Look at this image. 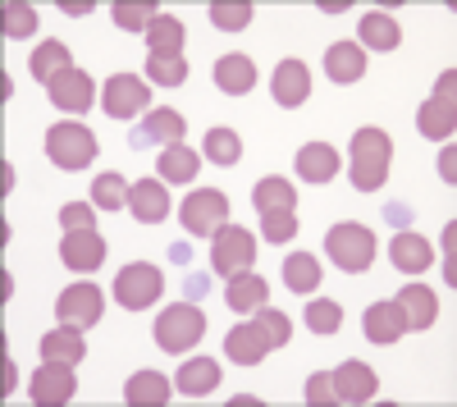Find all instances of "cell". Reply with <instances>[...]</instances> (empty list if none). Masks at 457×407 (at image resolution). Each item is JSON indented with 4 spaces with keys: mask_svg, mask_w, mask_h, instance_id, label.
Segmentation results:
<instances>
[{
    "mask_svg": "<svg viewBox=\"0 0 457 407\" xmlns=\"http://www.w3.org/2000/svg\"><path fill=\"white\" fill-rule=\"evenodd\" d=\"M161 179L165 183H193L197 179V170H202V156L193 152V146H183V142H174V146H165L161 152Z\"/></svg>",
    "mask_w": 457,
    "mask_h": 407,
    "instance_id": "f1b7e54d",
    "label": "cell"
},
{
    "mask_svg": "<svg viewBox=\"0 0 457 407\" xmlns=\"http://www.w3.org/2000/svg\"><path fill=\"white\" fill-rule=\"evenodd\" d=\"M407 335V316L398 303H370L366 307V339L370 344H398Z\"/></svg>",
    "mask_w": 457,
    "mask_h": 407,
    "instance_id": "e0dca14e",
    "label": "cell"
},
{
    "mask_svg": "<svg viewBox=\"0 0 457 407\" xmlns=\"http://www.w3.org/2000/svg\"><path fill=\"white\" fill-rule=\"evenodd\" d=\"M183 133H187V124H183V115L179 110H146V120H142V129H137V146H146V142H165V146H174V142H183Z\"/></svg>",
    "mask_w": 457,
    "mask_h": 407,
    "instance_id": "d6986e66",
    "label": "cell"
},
{
    "mask_svg": "<svg viewBox=\"0 0 457 407\" xmlns=\"http://www.w3.org/2000/svg\"><path fill=\"white\" fill-rule=\"evenodd\" d=\"M394 303L403 307L407 329H430V325H435V316H439V298H435V293H430L426 284H407Z\"/></svg>",
    "mask_w": 457,
    "mask_h": 407,
    "instance_id": "7402d4cb",
    "label": "cell"
},
{
    "mask_svg": "<svg viewBox=\"0 0 457 407\" xmlns=\"http://www.w3.org/2000/svg\"><path fill=\"white\" fill-rule=\"evenodd\" d=\"M146 101H151V92H146V83L137 79V73H114V79L105 83V92H101V110H105L110 120L142 115Z\"/></svg>",
    "mask_w": 457,
    "mask_h": 407,
    "instance_id": "9c48e42d",
    "label": "cell"
},
{
    "mask_svg": "<svg viewBox=\"0 0 457 407\" xmlns=\"http://www.w3.org/2000/svg\"><path fill=\"white\" fill-rule=\"evenodd\" d=\"M297 174L307 179V183H329L338 174V152L329 142H307L297 152Z\"/></svg>",
    "mask_w": 457,
    "mask_h": 407,
    "instance_id": "d4e9b609",
    "label": "cell"
},
{
    "mask_svg": "<svg viewBox=\"0 0 457 407\" xmlns=\"http://www.w3.org/2000/svg\"><path fill=\"white\" fill-rule=\"evenodd\" d=\"M46 96L55 110H69V115H83V110L96 101V87L83 69H64L55 83H46Z\"/></svg>",
    "mask_w": 457,
    "mask_h": 407,
    "instance_id": "4fadbf2b",
    "label": "cell"
},
{
    "mask_svg": "<svg viewBox=\"0 0 457 407\" xmlns=\"http://www.w3.org/2000/svg\"><path fill=\"white\" fill-rule=\"evenodd\" d=\"M215 87L228 96H247L256 87V64L247 55H220L215 60Z\"/></svg>",
    "mask_w": 457,
    "mask_h": 407,
    "instance_id": "ffe728a7",
    "label": "cell"
},
{
    "mask_svg": "<svg viewBox=\"0 0 457 407\" xmlns=\"http://www.w3.org/2000/svg\"><path fill=\"white\" fill-rule=\"evenodd\" d=\"M453 92H457V73L448 69V73H439L435 96L416 110V129H421L426 137H435V142L453 137V129H457V101H453Z\"/></svg>",
    "mask_w": 457,
    "mask_h": 407,
    "instance_id": "52a82bcc",
    "label": "cell"
},
{
    "mask_svg": "<svg viewBox=\"0 0 457 407\" xmlns=\"http://www.w3.org/2000/svg\"><path fill=\"white\" fill-rule=\"evenodd\" d=\"M129 211H133V220H142V225H161V220L170 215L165 183H156V179L129 183Z\"/></svg>",
    "mask_w": 457,
    "mask_h": 407,
    "instance_id": "2e32d148",
    "label": "cell"
},
{
    "mask_svg": "<svg viewBox=\"0 0 457 407\" xmlns=\"http://www.w3.org/2000/svg\"><path fill=\"white\" fill-rule=\"evenodd\" d=\"M389 161H394V137L385 129H361L353 133V152H348V179L357 193H375L389 179Z\"/></svg>",
    "mask_w": 457,
    "mask_h": 407,
    "instance_id": "6da1fadb",
    "label": "cell"
},
{
    "mask_svg": "<svg viewBox=\"0 0 457 407\" xmlns=\"http://www.w3.org/2000/svg\"><path fill=\"white\" fill-rule=\"evenodd\" d=\"M329 385H334V403H370L379 389L366 361H343L338 371H329Z\"/></svg>",
    "mask_w": 457,
    "mask_h": 407,
    "instance_id": "5bb4252c",
    "label": "cell"
},
{
    "mask_svg": "<svg viewBox=\"0 0 457 407\" xmlns=\"http://www.w3.org/2000/svg\"><path fill=\"white\" fill-rule=\"evenodd\" d=\"M252 206H256L261 215L293 211V206H297V193H293V183H288V179H261L256 188H252Z\"/></svg>",
    "mask_w": 457,
    "mask_h": 407,
    "instance_id": "4dcf8cb0",
    "label": "cell"
},
{
    "mask_svg": "<svg viewBox=\"0 0 457 407\" xmlns=\"http://www.w3.org/2000/svg\"><path fill=\"white\" fill-rule=\"evenodd\" d=\"M325 73L334 83H361V73H366V51L361 46H353V42H338V46H329L325 51Z\"/></svg>",
    "mask_w": 457,
    "mask_h": 407,
    "instance_id": "cb8c5ba5",
    "label": "cell"
},
{
    "mask_svg": "<svg viewBox=\"0 0 457 407\" xmlns=\"http://www.w3.org/2000/svg\"><path fill=\"white\" fill-rule=\"evenodd\" d=\"M42 357H46V361H69V366H79V361L87 357L83 329H73V325H60V329H51V335L42 339Z\"/></svg>",
    "mask_w": 457,
    "mask_h": 407,
    "instance_id": "4316f807",
    "label": "cell"
},
{
    "mask_svg": "<svg viewBox=\"0 0 457 407\" xmlns=\"http://www.w3.org/2000/svg\"><path fill=\"white\" fill-rule=\"evenodd\" d=\"M325 252L338 270L348 275H366L375 266V234L366 225H334L325 238Z\"/></svg>",
    "mask_w": 457,
    "mask_h": 407,
    "instance_id": "3957f363",
    "label": "cell"
},
{
    "mask_svg": "<svg viewBox=\"0 0 457 407\" xmlns=\"http://www.w3.org/2000/svg\"><path fill=\"white\" fill-rule=\"evenodd\" d=\"M252 325L261 329V339L270 344V348H284V344L293 339V320H288L284 311H275V307H256Z\"/></svg>",
    "mask_w": 457,
    "mask_h": 407,
    "instance_id": "8d00e7d4",
    "label": "cell"
},
{
    "mask_svg": "<svg viewBox=\"0 0 457 407\" xmlns=\"http://www.w3.org/2000/svg\"><path fill=\"white\" fill-rule=\"evenodd\" d=\"M252 262H256V238L243 229V225H224L220 234H215V243H211V266H215V275H243V270H252Z\"/></svg>",
    "mask_w": 457,
    "mask_h": 407,
    "instance_id": "ba28073f",
    "label": "cell"
},
{
    "mask_svg": "<svg viewBox=\"0 0 457 407\" xmlns=\"http://www.w3.org/2000/svg\"><path fill=\"white\" fill-rule=\"evenodd\" d=\"M114 23L124 32H146L156 23V5H114Z\"/></svg>",
    "mask_w": 457,
    "mask_h": 407,
    "instance_id": "ab89813d",
    "label": "cell"
},
{
    "mask_svg": "<svg viewBox=\"0 0 457 407\" xmlns=\"http://www.w3.org/2000/svg\"><path fill=\"white\" fill-rule=\"evenodd\" d=\"M265 298H270V284H265L261 275H252V270H243V275H228V284H224V303L234 307V311H256V307H265Z\"/></svg>",
    "mask_w": 457,
    "mask_h": 407,
    "instance_id": "ac0fdd59",
    "label": "cell"
},
{
    "mask_svg": "<svg viewBox=\"0 0 457 407\" xmlns=\"http://www.w3.org/2000/svg\"><path fill=\"white\" fill-rule=\"evenodd\" d=\"M92 206L96 211H120V206H129V183H124V174H96L92 179Z\"/></svg>",
    "mask_w": 457,
    "mask_h": 407,
    "instance_id": "d590c367",
    "label": "cell"
},
{
    "mask_svg": "<svg viewBox=\"0 0 457 407\" xmlns=\"http://www.w3.org/2000/svg\"><path fill=\"white\" fill-rule=\"evenodd\" d=\"M165 293V275L151 266V262H133L120 270V279H114V303L129 307V311H146L156 307V298Z\"/></svg>",
    "mask_w": 457,
    "mask_h": 407,
    "instance_id": "5b68a950",
    "label": "cell"
},
{
    "mask_svg": "<svg viewBox=\"0 0 457 407\" xmlns=\"http://www.w3.org/2000/svg\"><path fill=\"white\" fill-rule=\"evenodd\" d=\"M224 353H228V361H234V366H256L265 353H270V344H265L261 329L247 320V325H234L224 335Z\"/></svg>",
    "mask_w": 457,
    "mask_h": 407,
    "instance_id": "603a6c76",
    "label": "cell"
},
{
    "mask_svg": "<svg viewBox=\"0 0 457 407\" xmlns=\"http://www.w3.org/2000/svg\"><path fill=\"white\" fill-rule=\"evenodd\" d=\"M270 96H275L279 105L297 110L302 101L312 96V73H307V64H302V60H279L275 73H270Z\"/></svg>",
    "mask_w": 457,
    "mask_h": 407,
    "instance_id": "9a60e30c",
    "label": "cell"
},
{
    "mask_svg": "<svg viewBox=\"0 0 457 407\" xmlns=\"http://www.w3.org/2000/svg\"><path fill=\"white\" fill-rule=\"evenodd\" d=\"M60 262H64L73 275L101 270V262H105V238H101L96 229H69L64 243H60Z\"/></svg>",
    "mask_w": 457,
    "mask_h": 407,
    "instance_id": "8fae6325",
    "label": "cell"
},
{
    "mask_svg": "<svg viewBox=\"0 0 457 407\" xmlns=\"http://www.w3.org/2000/svg\"><path fill=\"white\" fill-rule=\"evenodd\" d=\"M307 329H312V335H338V329H343V307L329 303V298H316L307 307Z\"/></svg>",
    "mask_w": 457,
    "mask_h": 407,
    "instance_id": "f35d334b",
    "label": "cell"
},
{
    "mask_svg": "<svg viewBox=\"0 0 457 407\" xmlns=\"http://www.w3.org/2000/svg\"><path fill=\"white\" fill-rule=\"evenodd\" d=\"M261 229H265V243H288V238L297 234V215H293V211L261 215Z\"/></svg>",
    "mask_w": 457,
    "mask_h": 407,
    "instance_id": "60d3db41",
    "label": "cell"
},
{
    "mask_svg": "<svg viewBox=\"0 0 457 407\" xmlns=\"http://www.w3.org/2000/svg\"><path fill=\"white\" fill-rule=\"evenodd\" d=\"M183 23L174 14H156V23L146 28V51L151 55H183Z\"/></svg>",
    "mask_w": 457,
    "mask_h": 407,
    "instance_id": "1f68e13d",
    "label": "cell"
},
{
    "mask_svg": "<svg viewBox=\"0 0 457 407\" xmlns=\"http://www.w3.org/2000/svg\"><path fill=\"white\" fill-rule=\"evenodd\" d=\"M453 165H457V152H453V142H448V152L439 156V174H444L448 183H457V170H453Z\"/></svg>",
    "mask_w": 457,
    "mask_h": 407,
    "instance_id": "bcb514c9",
    "label": "cell"
},
{
    "mask_svg": "<svg viewBox=\"0 0 457 407\" xmlns=\"http://www.w3.org/2000/svg\"><path fill=\"white\" fill-rule=\"evenodd\" d=\"M101 307H105V298H101L96 284H69V288L60 293V303H55V316H60V325L92 329V325L101 320Z\"/></svg>",
    "mask_w": 457,
    "mask_h": 407,
    "instance_id": "30bf717a",
    "label": "cell"
},
{
    "mask_svg": "<svg viewBox=\"0 0 457 407\" xmlns=\"http://www.w3.org/2000/svg\"><path fill=\"white\" fill-rule=\"evenodd\" d=\"M28 389H32V403H42V407H60V403H69V398H73L79 380H73V366H69V361H42Z\"/></svg>",
    "mask_w": 457,
    "mask_h": 407,
    "instance_id": "7c38bea8",
    "label": "cell"
},
{
    "mask_svg": "<svg viewBox=\"0 0 457 407\" xmlns=\"http://www.w3.org/2000/svg\"><path fill=\"white\" fill-rule=\"evenodd\" d=\"M202 335H206V316H202V307H193V303L165 307V311L156 316V344H161L165 353H193V348L202 344Z\"/></svg>",
    "mask_w": 457,
    "mask_h": 407,
    "instance_id": "277c9868",
    "label": "cell"
},
{
    "mask_svg": "<svg viewBox=\"0 0 457 407\" xmlns=\"http://www.w3.org/2000/svg\"><path fill=\"white\" fill-rule=\"evenodd\" d=\"M87 10H92V0H83V5H79V0H69V5H64V14H73V19L87 14Z\"/></svg>",
    "mask_w": 457,
    "mask_h": 407,
    "instance_id": "7dc6e473",
    "label": "cell"
},
{
    "mask_svg": "<svg viewBox=\"0 0 457 407\" xmlns=\"http://www.w3.org/2000/svg\"><path fill=\"white\" fill-rule=\"evenodd\" d=\"M60 229H96V206H83V202H69L60 206Z\"/></svg>",
    "mask_w": 457,
    "mask_h": 407,
    "instance_id": "ee69618b",
    "label": "cell"
},
{
    "mask_svg": "<svg viewBox=\"0 0 457 407\" xmlns=\"http://www.w3.org/2000/svg\"><path fill=\"white\" fill-rule=\"evenodd\" d=\"M389 256H394V266H398L403 275H426V270H430V262H435L430 243H426L421 234H407V229L389 243Z\"/></svg>",
    "mask_w": 457,
    "mask_h": 407,
    "instance_id": "44dd1931",
    "label": "cell"
},
{
    "mask_svg": "<svg viewBox=\"0 0 457 407\" xmlns=\"http://www.w3.org/2000/svg\"><path fill=\"white\" fill-rule=\"evenodd\" d=\"M284 284L293 288V293H316V284H320V262L312 252H293L288 262H284Z\"/></svg>",
    "mask_w": 457,
    "mask_h": 407,
    "instance_id": "836d02e7",
    "label": "cell"
},
{
    "mask_svg": "<svg viewBox=\"0 0 457 407\" xmlns=\"http://www.w3.org/2000/svg\"><path fill=\"white\" fill-rule=\"evenodd\" d=\"M211 23L224 32H243L252 23V5H211Z\"/></svg>",
    "mask_w": 457,
    "mask_h": 407,
    "instance_id": "7bdbcfd3",
    "label": "cell"
},
{
    "mask_svg": "<svg viewBox=\"0 0 457 407\" xmlns=\"http://www.w3.org/2000/svg\"><path fill=\"white\" fill-rule=\"evenodd\" d=\"M307 403H312V407H329V403H334V385H329V371H316V376L307 380Z\"/></svg>",
    "mask_w": 457,
    "mask_h": 407,
    "instance_id": "f6af8a7d",
    "label": "cell"
},
{
    "mask_svg": "<svg viewBox=\"0 0 457 407\" xmlns=\"http://www.w3.org/2000/svg\"><path fill=\"white\" fill-rule=\"evenodd\" d=\"M170 398V380L165 376H156V371H137V376H129V385H124V403L129 407H146V403H165Z\"/></svg>",
    "mask_w": 457,
    "mask_h": 407,
    "instance_id": "d6a6232c",
    "label": "cell"
},
{
    "mask_svg": "<svg viewBox=\"0 0 457 407\" xmlns=\"http://www.w3.org/2000/svg\"><path fill=\"white\" fill-rule=\"evenodd\" d=\"M179 389L187 398H206L211 389H220V361L215 357H193L179 366Z\"/></svg>",
    "mask_w": 457,
    "mask_h": 407,
    "instance_id": "484cf974",
    "label": "cell"
},
{
    "mask_svg": "<svg viewBox=\"0 0 457 407\" xmlns=\"http://www.w3.org/2000/svg\"><path fill=\"white\" fill-rule=\"evenodd\" d=\"M146 79L161 83V87H179V83H187V60L183 55H151L146 60Z\"/></svg>",
    "mask_w": 457,
    "mask_h": 407,
    "instance_id": "74e56055",
    "label": "cell"
},
{
    "mask_svg": "<svg viewBox=\"0 0 457 407\" xmlns=\"http://www.w3.org/2000/svg\"><path fill=\"white\" fill-rule=\"evenodd\" d=\"M28 69H32V79L42 83V87H46V83H55L64 69H73V64H69V46H64V42H42V46L32 51Z\"/></svg>",
    "mask_w": 457,
    "mask_h": 407,
    "instance_id": "f546056e",
    "label": "cell"
},
{
    "mask_svg": "<svg viewBox=\"0 0 457 407\" xmlns=\"http://www.w3.org/2000/svg\"><path fill=\"white\" fill-rule=\"evenodd\" d=\"M32 28H37V10L23 5V0H10L5 5V32L10 37H32Z\"/></svg>",
    "mask_w": 457,
    "mask_h": 407,
    "instance_id": "b9f144b4",
    "label": "cell"
},
{
    "mask_svg": "<svg viewBox=\"0 0 457 407\" xmlns=\"http://www.w3.org/2000/svg\"><path fill=\"white\" fill-rule=\"evenodd\" d=\"M179 220H183V229L193 238H215L228 225V197L215 193V188H197V193H187Z\"/></svg>",
    "mask_w": 457,
    "mask_h": 407,
    "instance_id": "8992f818",
    "label": "cell"
},
{
    "mask_svg": "<svg viewBox=\"0 0 457 407\" xmlns=\"http://www.w3.org/2000/svg\"><path fill=\"white\" fill-rule=\"evenodd\" d=\"M46 156H51L55 170L79 174V170H87L96 161V133L87 124H69V120L51 124L46 129Z\"/></svg>",
    "mask_w": 457,
    "mask_h": 407,
    "instance_id": "7a4b0ae2",
    "label": "cell"
},
{
    "mask_svg": "<svg viewBox=\"0 0 457 407\" xmlns=\"http://www.w3.org/2000/svg\"><path fill=\"white\" fill-rule=\"evenodd\" d=\"M206 161H215L220 170L238 165V161H243V137H238L234 129H211V133H206Z\"/></svg>",
    "mask_w": 457,
    "mask_h": 407,
    "instance_id": "e575fe53",
    "label": "cell"
},
{
    "mask_svg": "<svg viewBox=\"0 0 457 407\" xmlns=\"http://www.w3.org/2000/svg\"><path fill=\"white\" fill-rule=\"evenodd\" d=\"M357 32H361V46H366V51H394V46L403 42V28H398L385 10H370V14L357 23Z\"/></svg>",
    "mask_w": 457,
    "mask_h": 407,
    "instance_id": "83f0119b",
    "label": "cell"
}]
</instances>
